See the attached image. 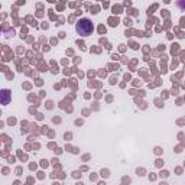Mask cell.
Returning a JSON list of instances; mask_svg holds the SVG:
<instances>
[{"mask_svg": "<svg viewBox=\"0 0 185 185\" xmlns=\"http://www.w3.org/2000/svg\"><path fill=\"white\" fill-rule=\"evenodd\" d=\"M2 94H3L2 103H3V104H7V103H9V97H10V91H9V90H3V91H2Z\"/></svg>", "mask_w": 185, "mask_h": 185, "instance_id": "7a4b0ae2", "label": "cell"}, {"mask_svg": "<svg viewBox=\"0 0 185 185\" xmlns=\"http://www.w3.org/2000/svg\"><path fill=\"white\" fill-rule=\"evenodd\" d=\"M75 30H77V34L80 35V36L87 38V36H90V35L92 34L94 25H92V22L90 20V19H87V17H81V19H78L77 23H75Z\"/></svg>", "mask_w": 185, "mask_h": 185, "instance_id": "6da1fadb", "label": "cell"}]
</instances>
